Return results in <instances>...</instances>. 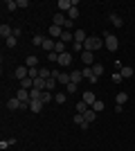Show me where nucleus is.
Wrapping results in <instances>:
<instances>
[{
  "instance_id": "f704fd0d",
  "label": "nucleus",
  "mask_w": 135,
  "mask_h": 151,
  "mask_svg": "<svg viewBox=\"0 0 135 151\" xmlns=\"http://www.w3.org/2000/svg\"><path fill=\"white\" fill-rule=\"evenodd\" d=\"M43 41H45V36H34V38H32V45H36V47H43Z\"/></svg>"
},
{
  "instance_id": "72a5a7b5",
  "label": "nucleus",
  "mask_w": 135,
  "mask_h": 151,
  "mask_svg": "<svg viewBox=\"0 0 135 151\" xmlns=\"http://www.w3.org/2000/svg\"><path fill=\"white\" fill-rule=\"evenodd\" d=\"M77 86H79V83H68V86H65V93H68V95H74V93H77Z\"/></svg>"
},
{
  "instance_id": "2eb2a0df",
  "label": "nucleus",
  "mask_w": 135,
  "mask_h": 151,
  "mask_svg": "<svg viewBox=\"0 0 135 151\" xmlns=\"http://www.w3.org/2000/svg\"><path fill=\"white\" fill-rule=\"evenodd\" d=\"M65 23H68V18H65L61 12H56L54 14V25H59V27H65Z\"/></svg>"
},
{
  "instance_id": "aec40b11",
  "label": "nucleus",
  "mask_w": 135,
  "mask_h": 151,
  "mask_svg": "<svg viewBox=\"0 0 135 151\" xmlns=\"http://www.w3.org/2000/svg\"><path fill=\"white\" fill-rule=\"evenodd\" d=\"M81 79H84V72H81V70H72L70 72V81L72 83H79Z\"/></svg>"
},
{
  "instance_id": "0eeeda50",
  "label": "nucleus",
  "mask_w": 135,
  "mask_h": 151,
  "mask_svg": "<svg viewBox=\"0 0 135 151\" xmlns=\"http://www.w3.org/2000/svg\"><path fill=\"white\" fill-rule=\"evenodd\" d=\"M0 36L5 38V41H7L9 36H14V27H11V25H7V23H5V25H0Z\"/></svg>"
},
{
  "instance_id": "4c0bfd02",
  "label": "nucleus",
  "mask_w": 135,
  "mask_h": 151,
  "mask_svg": "<svg viewBox=\"0 0 135 151\" xmlns=\"http://www.w3.org/2000/svg\"><path fill=\"white\" fill-rule=\"evenodd\" d=\"M47 61H54V63H59V54H56V52H50V54H47Z\"/></svg>"
},
{
  "instance_id": "4468645a",
  "label": "nucleus",
  "mask_w": 135,
  "mask_h": 151,
  "mask_svg": "<svg viewBox=\"0 0 135 151\" xmlns=\"http://www.w3.org/2000/svg\"><path fill=\"white\" fill-rule=\"evenodd\" d=\"M39 61H41L39 57H34V54H29V57L25 59V65H27V68H39Z\"/></svg>"
},
{
  "instance_id": "c85d7f7f",
  "label": "nucleus",
  "mask_w": 135,
  "mask_h": 151,
  "mask_svg": "<svg viewBox=\"0 0 135 151\" xmlns=\"http://www.w3.org/2000/svg\"><path fill=\"white\" fill-rule=\"evenodd\" d=\"M65 99H68V93H56L54 95V101H56V104H65Z\"/></svg>"
},
{
  "instance_id": "4be33fe9",
  "label": "nucleus",
  "mask_w": 135,
  "mask_h": 151,
  "mask_svg": "<svg viewBox=\"0 0 135 151\" xmlns=\"http://www.w3.org/2000/svg\"><path fill=\"white\" fill-rule=\"evenodd\" d=\"M41 101H43V104H50V101H54V95H52L50 90H43V93H41Z\"/></svg>"
},
{
  "instance_id": "393cba45",
  "label": "nucleus",
  "mask_w": 135,
  "mask_h": 151,
  "mask_svg": "<svg viewBox=\"0 0 135 151\" xmlns=\"http://www.w3.org/2000/svg\"><path fill=\"white\" fill-rule=\"evenodd\" d=\"M115 101L119 104V106H124V104L129 101V95H126V93H117V95H115Z\"/></svg>"
},
{
  "instance_id": "dca6fc26",
  "label": "nucleus",
  "mask_w": 135,
  "mask_h": 151,
  "mask_svg": "<svg viewBox=\"0 0 135 151\" xmlns=\"http://www.w3.org/2000/svg\"><path fill=\"white\" fill-rule=\"evenodd\" d=\"M81 99H84L86 104H88V106H92V104L97 101V99H95V93H90V90H86V93L81 95Z\"/></svg>"
},
{
  "instance_id": "ddd939ff",
  "label": "nucleus",
  "mask_w": 135,
  "mask_h": 151,
  "mask_svg": "<svg viewBox=\"0 0 135 151\" xmlns=\"http://www.w3.org/2000/svg\"><path fill=\"white\" fill-rule=\"evenodd\" d=\"M54 45H56V41H54V38H45V41H43V50L50 54V52H54Z\"/></svg>"
},
{
  "instance_id": "7c9ffc66",
  "label": "nucleus",
  "mask_w": 135,
  "mask_h": 151,
  "mask_svg": "<svg viewBox=\"0 0 135 151\" xmlns=\"http://www.w3.org/2000/svg\"><path fill=\"white\" fill-rule=\"evenodd\" d=\"M39 77H41V79H50V77H52V70H47V68H39Z\"/></svg>"
},
{
  "instance_id": "5701e85b",
  "label": "nucleus",
  "mask_w": 135,
  "mask_h": 151,
  "mask_svg": "<svg viewBox=\"0 0 135 151\" xmlns=\"http://www.w3.org/2000/svg\"><path fill=\"white\" fill-rule=\"evenodd\" d=\"M88 111H90V106H88V104H86L84 99H81V101H77V113H79V115L88 113Z\"/></svg>"
},
{
  "instance_id": "ea45409f",
  "label": "nucleus",
  "mask_w": 135,
  "mask_h": 151,
  "mask_svg": "<svg viewBox=\"0 0 135 151\" xmlns=\"http://www.w3.org/2000/svg\"><path fill=\"white\" fill-rule=\"evenodd\" d=\"M18 7H23V9H25V7H29V0H18Z\"/></svg>"
},
{
  "instance_id": "bb28decb",
  "label": "nucleus",
  "mask_w": 135,
  "mask_h": 151,
  "mask_svg": "<svg viewBox=\"0 0 135 151\" xmlns=\"http://www.w3.org/2000/svg\"><path fill=\"white\" fill-rule=\"evenodd\" d=\"M11 145H16V138H9V140H0V149L5 151L7 147H11Z\"/></svg>"
},
{
  "instance_id": "423d86ee",
  "label": "nucleus",
  "mask_w": 135,
  "mask_h": 151,
  "mask_svg": "<svg viewBox=\"0 0 135 151\" xmlns=\"http://www.w3.org/2000/svg\"><path fill=\"white\" fill-rule=\"evenodd\" d=\"M14 75H16V79H20V81H23V79H27V77H29V68H27V65H18Z\"/></svg>"
},
{
  "instance_id": "58836bf2",
  "label": "nucleus",
  "mask_w": 135,
  "mask_h": 151,
  "mask_svg": "<svg viewBox=\"0 0 135 151\" xmlns=\"http://www.w3.org/2000/svg\"><path fill=\"white\" fill-rule=\"evenodd\" d=\"M113 81H115V83H122L124 79H122V75H119V72H115V75H113Z\"/></svg>"
},
{
  "instance_id": "a878e982",
  "label": "nucleus",
  "mask_w": 135,
  "mask_h": 151,
  "mask_svg": "<svg viewBox=\"0 0 135 151\" xmlns=\"http://www.w3.org/2000/svg\"><path fill=\"white\" fill-rule=\"evenodd\" d=\"M5 9H7V12H14V9H18V0H7V2H5Z\"/></svg>"
},
{
  "instance_id": "c9c22d12",
  "label": "nucleus",
  "mask_w": 135,
  "mask_h": 151,
  "mask_svg": "<svg viewBox=\"0 0 135 151\" xmlns=\"http://www.w3.org/2000/svg\"><path fill=\"white\" fill-rule=\"evenodd\" d=\"M56 79H52V77H50V79H47V88H45V90H50V93H52V90H54V88H56Z\"/></svg>"
},
{
  "instance_id": "9d476101",
  "label": "nucleus",
  "mask_w": 135,
  "mask_h": 151,
  "mask_svg": "<svg viewBox=\"0 0 135 151\" xmlns=\"http://www.w3.org/2000/svg\"><path fill=\"white\" fill-rule=\"evenodd\" d=\"M92 59H95V54H92V52H88V50L81 52V61H84L86 65H95V63H92Z\"/></svg>"
},
{
  "instance_id": "2f4dec72",
  "label": "nucleus",
  "mask_w": 135,
  "mask_h": 151,
  "mask_svg": "<svg viewBox=\"0 0 135 151\" xmlns=\"http://www.w3.org/2000/svg\"><path fill=\"white\" fill-rule=\"evenodd\" d=\"M5 45H7V47H16V45H18V36H9L5 41Z\"/></svg>"
},
{
  "instance_id": "473e14b6",
  "label": "nucleus",
  "mask_w": 135,
  "mask_h": 151,
  "mask_svg": "<svg viewBox=\"0 0 135 151\" xmlns=\"http://www.w3.org/2000/svg\"><path fill=\"white\" fill-rule=\"evenodd\" d=\"M54 52H56V54H63V52H65V43H63V41H56V45H54Z\"/></svg>"
},
{
  "instance_id": "412c9836",
  "label": "nucleus",
  "mask_w": 135,
  "mask_h": 151,
  "mask_svg": "<svg viewBox=\"0 0 135 151\" xmlns=\"http://www.w3.org/2000/svg\"><path fill=\"white\" fill-rule=\"evenodd\" d=\"M34 88L43 93V90L47 88V79H41V77H39V79H34Z\"/></svg>"
},
{
  "instance_id": "7ed1b4c3",
  "label": "nucleus",
  "mask_w": 135,
  "mask_h": 151,
  "mask_svg": "<svg viewBox=\"0 0 135 151\" xmlns=\"http://www.w3.org/2000/svg\"><path fill=\"white\" fill-rule=\"evenodd\" d=\"M52 79H56V81H59V83H63V86H68V83H70V75L59 72V70H52Z\"/></svg>"
},
{
  "instance_id": "f8f14e48",
  "label": "nucleus",
  "mask_w": 135,
  "mask_h": 151,
  "mask_svg": "<svg viewBox=\"0 0 135 151\" xmlns=\"http://www.w3.org/2000/svg\"><path fill=\"white\" fill-rule=\"evenodd\" d=\"M72 34H74V43H86V38H88V34L84 29H77V32H72Z\"/></svg>"
},
{
  "instance_id": "b1692460",
  "label": "nucleus",
  "mask_w": 135,
  "mask_h": 151,
  "mask_svg": "<svg viewBox=\"0 0 135 151\" xmlns=\"http://www.w3.org/2000/svg\"><path fill=\"white\" fill-rule=\"evenodd\" d=\"M90 68H92V75H95L97 79L104 75V65H101V63H95V65H90Z\"/></svg>"
},
{
  "instance_id": "f03ea898",
  "label": "nucleus",
  "mask_w": 135,
  "mask_h": 151,
  "mask_svg": "<svg viewBox=\"0 0 135 151\" xmlns=\"http://www.w3.org/2000/svg\"><path fill=\"white\" fill-rule=\"evenodd\" d=\"M104 45H106V50H110V52H115L117 47H119V41H117L115 36H113V34H108V32H106V34H104Z\"/></svg>"
},
{
  "instance_id": "a211bd4d",
  "label": "nucleus",
  "mask_w": 135,
  "mask_h": 151,
  "mask_svg": "<svg viewBox=\"0 0 135 151\" xmlns=\"http://www.w3.org/2000/svg\"><path fill=\"white\" fill-rule=\"evenodd\" d=\"M72 9V0H59V12H70Z\"/></svg>"
},
{
  "instance_id": "6e6552de",
  "label": "nucleus",
  "mask_w": 135,
  "mask_h": 151,
  "mask_svg": "<svg viewBox=\"0 0 135 151\" xmlns=\"http://www.w3.org/2000/svg\"><path fill=\"white\" fill-rule=\"evenodd\" d=\"M70 63H72V54H70V52L59 54V65H63V68H65V65H70Z\"/></svg>"
},
{
  "instance_id": "9b49d317",
  "label": "nucleus",
  "mask_w": 135,
  "mask_h": 151,
  "mask_svg": "<svg viewBox=\"0 0 135 151\" xmlns=\"http://www.w3.org/2000/svg\"><path fill=\"white\" fill-rule=\"evenodd\" d=\"M119 75H122V79H135V72H133V68H129V65H124V68L119 70Z\"/></svg>"
},
{
  "instance_id": "39448f33",
  "label": "nucleus",
  "mask_w": 135,
  "mask_h": 151,
  "mask_svg": "<svg viewBox=\"0 0 135 151\" xmlns=\"http://www.w3.org/2000/svg\"><path fill=\"white\" fill-rule=\"evenodd\" d=\"M7 108H9V111H18V108H23V101H20L18 97H9V99H7Z\"/></svg>"
},
{
  "instance_id": "e433bc0d",
  "label": "nucleus",
  "mask_w": 135,
  "mask_h": 151,
  "mask_svg": "<svg viewBox=\"0 0 135 151\" xmlns=\"http://www.w3.org/2000/svg\"><path fill=\"white\" fill-rule=\"evenodd\" d=\"M72 50L77 52V54H81L84 52V43H72Z\"/></svg>"
},
{
  "instance_id": "20e7f679",
  "label": "nucleus",
  "mask_w": 135,
  "mask_h": 151,
  "mask_svg": "<svg viewBox=\"0 0 135 151\" xmlns=\"http://www.w3.org/2000/svg\"><path fill=\"white\" fill-rule=\"evenodd\" d=\"M63 27H59V25H50V29H47V34H50V38H54V41H59V38L63 36Z\"/></svg>"
},
{
  "instance_id": "6ab92c4d",
  "label": "nucleus",
  "mask_w": 135,
  "mask_h": 151,
  "mask_svg": "<svg viewBox=\"0 0 135 151\" xmlns=\"http://www.w3.org/2000/svg\"><path fill=\"white\" fill-rule=\"evenodd\" d=\"M110 23H113V27H124V20L119 14H110Z\"/></svg>"
},
{
  "instance_id": "f3484780",
  "label": "nucleus",
  "mask_w": 135,
  "mask_h": 151,
  "mask_svg": "<svg viewBox=\"0 0 135 151\" xmlns=\"http://www.w3.org/2000/svg\"><path fill=\"white\" fill-rule=\"evenodd\" d=\"M74 124H77L79 129H88V126H90L88 122H86V117H84V115H79V113L74 115Z\"/></svg>"
},
{
  "instance_id": "cd10ccee",
  "label": "nucleus",
  "mask_w": 135,
  "mask_h": 151,
  "mask_svg": "<svg viewBox=\"0 0 135 151\" xmlns=\"http://www.w3.org/2000/svg\"><path fill=\"white\" fill-rule=\"evenodd\" d=\"M104 106H106V104H104L101 99H97V101H95V104H92V106H90V108H92L95 113H101V111H104Z\"/></svg>"
},
{
  "instance_id": "c756f323",
  "label": "nucleus",
  "mask_w": 135,
  "mask_h": 151,
  "mask_svg": "<svg viewBox=\"0 0 135 151\" xmlns=\"http://www.w3.org/2000/svg\"><path fill=\"white\" fill-rule=\"evenodd\" d=\"M84 117H86V122H88V124H92V122H95V117H97V113L92 111V108H90L88 113H84Z\"/></svg>"
},
{
  "instance_id": "f257e3e1",
  "label": "nucleus",
  "mask_w": 135,
  "mask_h": 151,
  "mask_svg": "<svg viewBox=\"0 0 135 151\" xmlns=\"http://www.w3.org/2000/svg\"><path fill=\"white\" fill-rule=\"evenodd\" d=\"M101 45H104V38H99V36H88V38H86V43H84V50L97 52Z\"/></svg>"
},
{
  "instance_id": "1a4fd4ad",
  "label": "nucleus",
  "mask_w": 135,
  "mask_h": 151,
  "mask_svg": "<svg viewBox=\"0 0 135 151\" xmlns=\"http://www.w3.org/2000/svg\"><path fill=\"white\" fill-rule=\"evenodd\" d=\"M43 106H45V104L41 99H32V101H29V111H32V113H41Z\"/></svg>"
}]
</instances>
